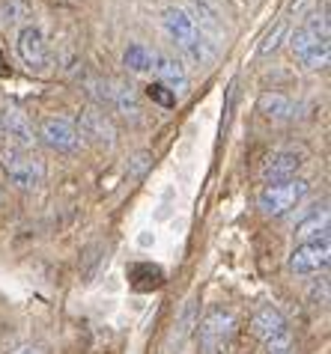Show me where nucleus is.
<instances>
[{
	"label": "nucleus",
	"instance_id": "f257e3e1",
	"mask_svg": "<svg viewBox=\"0 0 331 354\" xmlns=\"http://www.w3.org/2000/svg\"><path fill=\"white\" fill-rule=\"evenodd\" d=\"M161 24H164V30H168V36L173 39V45H179V51L188 57L191 63L206 66V63L215 60V48H212V42L203 36L197 21H194L185 9H179V6L164 9Z\"/></svg>",
	"mask_w": 331,
	"mask_h": 354
},
{
	"label": "nucleus",
	"instance_id": "f03ea898",
	"mask_svg": "<svg viewBox=\"0 0 331 354\" xmlns=\"http://www.w3.org/2000/svg\"><path fill=\"white\" fill-rule=\"evenodd\" d=\"M194 328H197L200 354H227L236 337V316L227 307H209Z\"/></svg>",
	"mask_w": 331,
	"mask_h": 354
},
{
	"label": "nucleus",
	"instance_id": "7ed1b4c3",
	"mask_svg": "<svg viewBox=\"0 0 331 354\" xmlns=\"http://www.w3.org/2000/svg\"><path fill=\"white\" fill-rule=\"evenodd\" d=\"M307 188L310 185L305 179H287V182H271L266 188L260 191L257 196V209L266 214V218H280V214H287L289 209H296V205L307 196Z\"/></svg>",
	"mask_w": 331,
	"mask_h": 354
},
{
	"label": "nucleus",
	"instance_id": "20e7f679",
	"mask_svg": "<svg viewBox=\"0 0 331 354\" xmlns=\"http://www.w3.org/2000/svg\"><path fill=\"white\" fill-rule=\"evenodd\" d=\"M0 167H3L6 179L12 185H18V188H24V191L42 185V176H45L42 161H39L33 152H27V149L3 146V149H0Z\"/></svg>",
	"mask_w": 331,
	"mask_h": 354
},
{
	"label": "nucleus",
	"instance_id": "39448f33",
	"mask_svg": "<svg viewBox=\"0 0 331 354\" xmlns=\"http://www.w3.org/2000/svg\"><path fill=\"white\" fill-rule=\"evenodd\" d=\"M75 131L81 137V143H93L99 149H114L116 146V125L99 107H84L81 116H78Z\"/></svg>",
	"mask_w": 331,
	"mask_h": 354
},
{
	"label": "nucleus",
	"instance_id": "423d86ee",
	"mask_svg": "<svg viewBox=\"0 0 331 354\" xmlns=\"http://www.w3.org/2000/svg\"><path fill=\"white\" fill-rule=\"evenodd\" d=\"M289 48H293L296 60L307 68V72H316V68L328 66V39L310 33L307 27H296L289 33Z\"/></svg>",
	"mask_w": 331,
	"mask_h": 354
},
{
	"label": "nucleus",
	"instance_id": "0eeeda50",
	"mask_svg": "<svg viewBox=\"0 0 331 354\" xmlns=\"http://www.w3.org/2000/svg\"><path fill=\"white\" fill-rule=\"evenodd\" d=\"M328 262H331L328 235H323V239H314V241H305V244H296V250L289 253V271L301 274V277L325 271Z\"/></svg>",
	"mask_w": 331,
	"mask_h": 354
},
{
	"label": "nucleus",
	"instance_id": "6e6552de",
	"mask_svg": "<svg viewBox=\"0 0 331 354\" xmlns=\"http://www.w3.org/2000/svg\"><path fill=\"white\" fill-rule=\"evenodd\" d=\"M39 140H42L51 152H60V155H75L81 152V137H78L75 125L69 120H63V116H48L39 125Z\"/></svg>",
	"mask_w": 331,
	"mask_h": 354
},
{
	"label": "nucleus",
	"instance_id": "1a4fd4ad",
	"mask_svg": "<svg viewBox=\"0 0 331 354\" xmlns=\"http://www.w3.org/2000/svg\"><path fill=\"white\" fill-rule=\"evenodd\" d=\"M0 134L6 137V146H15V149H27L30 152L36 146L33 137V125L30 120L18 111L15 104H3L0 107Z\"/></svg>",
	"mask_w": 331,
	"mask_h": 354
},
{
	"label": "nucleus",
	"instance_id": "9d476101",
	"mask_svg": "<svg viewBox=\"0 0 331 354\" xmlns=\"http://www.w3.org/2000/svg\"><path fill=\"white\" fill-rule=\"evenodd\" d=\"M18 57H21V63L27 68H33V72H42L48 66V45H45V36L39 27H33V24L21 27V33H18Z\"/></svg>",
	"mask_w": 331,
	"mask_h": 354
},
{
	"label": "nucleus",
	"instance_id": "9b49d317",
	"mask_svg": "<svg viewBox=\"0 0 331 354\" xmlns=\"http://www.w3.org/2000/svg\"><path fill=\"white\" fill-rule=\"evenodd\" d=\"M298 170H301V152H296V149H278V152L269 155L266 164H262V182L271 185V182L296 179Z\"/></svg>",
	"mask_w": 331,
	"mask_h": 354
},
{
	"label": "nucleus",
	"instance_id": "f8f14e48",
	"mask_svg": "<svg viewBox=\"0 0 331 354\" xmlns=\"http://www.w3.org/2000/svg\"><path fill=\"white\" fill-rule=\"evenodd\" d=\"M105 104L114 107V113H120L125 122H138L141 120V98H138V93H134L132 84H123V81L108 84Z\"/></svg>",
	"mask_w": 331,
	"mask_h": 354
},
{
	"label": "nucleus",
	"instance_id": "ddd939ff",
	"mask_svg": "<svg viewBox=\"0 0 331 354\" xmlns=\"http://www.w3.org/2000/svg\"><path fill=\"white\" fill-rule=\"evenodd\" d=\"M155 72H159V84L168 86L173 95L188 93V72H185V66L177 60V57L159 54L155 57Z\"/></svg>",
	"mask_w": 331,
	"mask_h": 354
},
{
	"label": "nucleus",
	"instance_id": "4468645a",
	"mask_svg": "<svg viewBox=\"0 0 331 354\" xmlns=\"http://www.w3.org/2000/svg\"><path fill=\"white\" fill-rule=\"evenodd\" d=\"M251 328H254L260 342H266L271 337H278V333L289 330V324H287L284 313H280L278 307H271V304H262V307H257L254 319H251Z\"/></svg>",
	"mask_w": 331,
	"mask_h": 354
},
{
	"label": "nucleus",
	"instance_id": "2eb2a0df",
	"mask_svg": "<svg viewBox=\"0 0 331 354\" xmlns=\"http://www.w3.org/2000/svg\"><path fill=\"white\" fill-rule=\"evenodd\" d=\"M129 283L138 292H152L164 286V268L155 262H132L129 265Z\"/></svg>",
	"mask_w": 331,
	"mask_h": 354
},
{
	"label": "nucleus",
	"instance_id": "dca6fc26",
	"mask_svg": "<svg viewBox=\"0 0 331 354\" xmlns=\"http://www.w3.org/2000/svg\"><path fill=\"white\" fill-rule=\"evenodd\" d=\"M323 235H328V209H325V205H323V209H316V212H310L307 218H301L296 223V230H293V239L298 244L323 239Z\"/></svg>",
	"mask_w": 331,
	"mask_h": 354
},
{
	"label": "nucleus",
	"instance_id": "f3484780",
	"mask_svg": "<svg viewBox=\"0 0 331 354\" xmlns=\"http://www.w3.org/2000/svg\"><path fill=\"white\" fill-rule=\"evenodd\" d=\"M260 113L266 116V120L287 122V120H293L296 107H293V102H289L287 95H280V93H262L260 95Z\"/></svg>",
	"mask_w": 331,
	"mask_h": 354
},
{
	"label": "nucleus",
	"instance_id": "a211bd4d",
	"mask_svg": "<svg viewBox=\"0 0 331 354\" xmlns=\"http://www.w3.org/2000/svg\"><path fill=\"white\" fill-rule=\"evenodd\" d=\"M155 51H150L147 45H129L125 48V54H123V66L129 68V72L134 75H143V72H152L155 68Z\"/></svg>",
	"mask_w": 331,
	"mask_h": 354
},
{
	"label": "nucleus",
	"instance_id": "6ab92c4d",
	"mask_svg": "<svg viewBox=\"0 0 331 354\" xmlns=\"http://www.w3.org/2000/svg\"><path fill=\"white\" fill-rule=\"evenodd\" d=\"M293 351H296L293 330H284V333H278V337L262 342V354H293Z\"/></svg>",
	"mask_w": 331,
	"mask_h": 354
},
{
	"label": "nucleus",
	"instance_id": "aec40b11",
	"mask_svg": "<svg viewBox=\"0 0 331 354\" xmlns=\"http://www.w3.org/2000/svg\"><path fill=\"white\" fill-rule=\"evenodd\" d=\"M287 18H280V21L275 24V30H269L266 33V39H262V45L257 48V54L260 57H266V54H271V51H278V45L284 42V36H287Z\"/></svg>",
	"mask_w": 331,
	"mask_h": 354
},
{
	"label": "nucleus",
	"instance_id": "412c9836",
	"mask_svg": "<svg viewBox=\"0 0 331 354\" xmlns=\"http://www.w3.org/2000/svg\"><path fill=\"white\" fill-rule=\"evenodd\" d=\"M24 18L21 0H0V24H15Z\"/></svg>",
	"mask_w": 331,
	"mask_h": 354
},
{
	"label": "nucleus",
	"instance_id": "4be33fe9",
	"mask_svg": "<svg viewBox=\"0 0 331 354\" xmlns=\"http://www.w3.org/2000/svg\"><path fill=\"white\" fill-rule=\"evenodd\" d=\"M147 95L152 98L155 104H161V107H173V104H177V95H173V93L168 90V86L159 84V81L147 86Z\"/></svg>",
	"mask_w": 331,
	"mask_h": 354
},
{
	"label": "nucleus",
	"instance_id": "5701e85b",
	"mask_svg": "<svg viewBox=\"0 0 331 354\" xmlns=\"http://www.w3.org/2000/svg\"><path fill=\"white\" fill-rule=\"evenodd\" d=\"M152 167V152H138L134 158L129 161V176H134V179H141L143 173H147Z\"/></svg>",
	"mask_w": 331,
	"mask_h": 354
},
{
	"label": "nucleus",
	"instance_id": "b1692460",
	"mask_svg": "<svg viewBox=\"0 0 331 354\" xmlns=\"http://www.w3.org/2000/svg\"><path fill=\"white\" fill-rule=\"evenodd\" d=\"M12 354H42V351H39L36 346H21V348H18V351H12Z\"/></svg>",
	"mask_w": 331,
	"mask_h": 354
},
{
	"label": "nucleus",
	"instance_id": "393cba45",
	"mask_svg": "<svg viewBox=\"0 0 331 354\" xmlns=\"http://www.w3.org/2000/svg\"><path fill=\"white\" fill-rule=\"evenodd\" d=\"M0 68H3V60H0Z\"/></svg>",
	"mask_w": 331,
	"mask_h": 354
}]
</instances>
